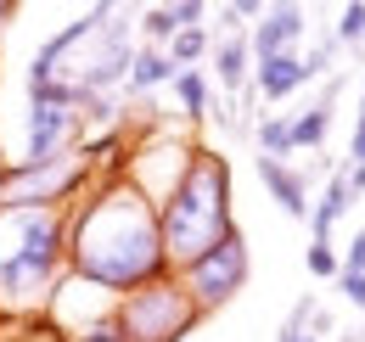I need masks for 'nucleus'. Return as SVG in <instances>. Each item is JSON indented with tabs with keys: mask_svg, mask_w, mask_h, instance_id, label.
<instances>
[{
	"mask_svg": "<svg viewBox=\"0 0 365 342\" xmlns=\"http://www.w3.org/2000/svg\"><path fill=\"white\" fill-rule=\"evenodd\" d=\"M68 152H79V113L40 101V95H23V152L6 157V163L34 169V163H56Z\"/></svg>",
	"mask_w": 365,
	"mask_h": 342,
	"instance_id": "nucleus-6",
	"label": "nucleus"
},
{
	"mask_svg": "<svg viewBox=\"0 0 365 342\" xmlns=\"http://www.w3.org/2000/svg\"><path fill=\"white\" fill-rule=\"evenodd\" d=\"M337 292L354 303V309H365V275H354V269H337Z\"/></svg>",
	"mask_w": 365,
	"mask_h": 342,
	"instance_id": "nucleus-22",
	"label": "nucleus"
},
{
	"mask_svg": "<svg viewBox=\"0 0 365 342\" xmlns=\"http://www.w3.org/2000/svg\"><path fill=\"white\" fill-rule=\"evenodd\" d=\"M163 51H169V62H175V68H197V62L214 51V40H208V28H180Z\"/></svg>",
	"mask_w": 365,
	"mask_h": 342,
	"instance_id": "nucleus-16",
	"label": "nucleus"
},
{
	"mask_svg": "<svg viewBox=\"0 0 365 342\" xmlns=\"http://www.w3.org/2000/svg\"><path fill=\"white\" fill-rule=\"evenodd\" d=\"M304 34H309V11H304V6H270L264 23L247 34V51H253V62H264V56H287V51H298Z\"/></svg>",
	"mask_w": 365,
	"mask_h": 342,
	"instance_id": "nucleus-7",
	"label": "nucleus"
},
{
	"mask_svg": "<svg viewBox=\"0 0 365 342\" xmlns=\"http://www.w3.org/2000/svg\"><path fill=\"white\" fill-rule=\"evenodd\" d=\"M354 208V191H349V174L337 169L331 180H326V197L320 202H309V230H315V242H331V224Z\"/></svg>",
	"mask_w": 365,
	"mask_h": 342,
	"instance_id": "nucleus-12",
	"label": "nucleus"
},
{
	"mask_svg": "<svg viewBox=\"0 0 365 342\" xmlns=\"http://www.w3.org/2000/svg\"><path fill=\"white\" fill-rule=\"evenodd\" d=\"M68 275L91 281L113 298H130L169 275L158 208L124 174H101L91 197L68 208Z\"/></svg>",
	"mask_w": 365,
	"mask_h": 342,
	"instance_id": "nucleus-1",
	"label": "nucleus"
},
{
	"mask_svg": "<svg viewBox=\"0 0 365 342\" xmlns=\"http://www.w3.org/2000/svg\"><path fill=\"white\" fill-rule=\"evenodd\" d=\"M354 129H365V79H360V113H354Z\"/></svg>",
	"mask_w": 365,
	"mask_h": 342,
	"instance_id": "nucleus-27",
	"label": "nucleus"
},
{
	"mask_svg": "<svg viewBox=\"0 0 365 342\" xmlns=\"http://www.w3.org/2000/svg\"><path fill=\"white\" fill-rule=\"evenodd\" d=\"M175 62H169V51H158V45H140L135 51V62H130V95H152V90H163V85H175Z\"/></svg>",
	"mask_w": 365,
	"mask_h": 342,
	"instance_id": "nucleus-11",
	"label": "nucleus"
},
{
	"mask_svg": "<svg viewBox=\"0 0 365 342\" xmlns=\"http://www.w3.org/2000/svg\"><path fill=\"white\" fill-rule=\"evenodd\" d=\"M158 230H163L169 275H180L185 264L214 253L230 230H236V219H230V163L220 152L197 146V157H191L185 180L175 185V197L158 208Z\"/></svg>",
	"mask_w": 365,
	"mask_h": 342,
	"instance_id": "nucleus-3",
	"label": "nucleus"
},
{
	"mask_svg": "<svg viewBox=\"0 0 365 342\" xmlns=\"http://www.w3.org/2000/svg\"><path fill=\"white\" fill-rule=\"evenodd\" d=\"M315 73L304 68V56L298 51H287V56H264V62H253V90L264 95V101H287V95H298V90L309 85Z\"/></svg>",
	"mask_w": 365,
	"mask_h": 342,
	"instance_id": "nucleus-8",
	"label": "nucleus"
},
{
	"mask_svg": "<svg viewBox=\"0 0 365 342\" xmlns=\"http://www.w3.org/2000/svg\"><path fill=\"white\" fill-rule=\"evenodd\" d=\"M247 275H253L247 236H242V230H230L214 253H202L197 264H185V269H180V286L191 292V303H197L202 314H214V309H225V303L247 286Z\"/></svg>",
	"mask_w": 365,
	"mask_h": 342,
	"instance_id": "nucleus-5",
	"label": "nucleus"
},
{
	"mask_svg": "<svg viewBox=\"0 0 365 342\" xmlns=\"http://www.w3.org/2000/svg\"><path fill=\"white\" fill-rule=\"evenodd\" d=\"M304 264H309V275H315V281H337V269H343V258L331 253V242H309Z\"/></svg>",
	"mask_w": 365,
	"mask_h": 342,
	"instance_id": "nucleus-19",
	"label": "nucleus"
},
{
	"mask_svg": "<svg viewBox=\"0 0 365 342\" xmlns=\"http://www.w3.org/2000/svg\"><path fill=\"white\" fill-rule=\"evenodd\" d=\"M0 342H68L51 320H11V337H0Z\"/></svg>",
	"mask_w": 365,
	"mask_h": 342,
	"instance_id": "nucleus-20",
	"label": "nucleus"
},
{
	"mask_svg": "<svg viewBox=\"0 0 365 342\" xmlns=\"http://www.w3.org/2000/svg\"><path fill=\"white\" fill-rule=\"evenodd\" d=\"M349 169H365V129H354V140H349Z\"/></svg>",
	"mask_w": 365,
	"mask_h": 342,
	"instance_id": "nucleus-24",
	"label": "nucleus"
},
{
	"mask_svg": "<svg viewBox=\"0 0 365 342\" xmlns=\"http://www.w3.org/2000/svg\"><path fill=\"white\" fill-rule=\"evenodd\" d=\"M208 314L191 303V292L180 286V275H163L152 286H140L130 298H118L113 309V326L124 342H180L202 326Z\"/></svg>",
	"mask_w": 365,
	"mask_h": 342,
	"instance_id": "nucleus-4",
	"label": "nucleus"
},
{
	"mask_svg": "<svg viewBox=\"0 0 365 342\" xmlns=\"http://www.w3.org/2000/svg\"><path fill=\"white\" fill-rule=\"evenodd\" d=\"M343 174H349V191L360 197V191H365V169H343Z\"/></svg>",
	"mask_w": 365,
	"mask_h": 342,
	"instance_id": "nucleus-26",
	"label": "nucleus"
},
{
	"mask_svg": "<svg viewBox=\"0 0 365 342\" xmlns=\"http://www.w3.org/2000/svg\"><path fill=\"white\" fill-rule=\"evenodd\" d=\"M169 90H175V101H180V113L191 118V124H202V118L214 113V85H208V73H202V68H180Z\"/></svg>",
	"mask_w": 365,
	"mask_h": 342,
	"instance_id": "nucleus-13",
	"label": "nucleus"
},
{
	"mask_svg": "<svg viewBox=\"0 0 365 342\" xmlns=\"http://www.w3.org/2000/svg\"><path fill=\"white\" fill-rule=\"evenodd\" d=\"M79 342H124V337H118V326H113V320H107V326H101V331H91V337H79Z\"/></svg>",
	"mask_w": 365,
	"mask_h": 342,
	"instance_id": "nucleus-25",
	"label": "nucleus"
},
{
	"mask_svg": "<svg viewBox=\"0 0 365 342\" xmlns=\"http://www.w3.org/2000/svg\"><path fill=\"white\" fill-rule=\"evenodd\" d=\"M6 17H17V6H11V0H0V28H6Z\"/></svg>",
	"mask_w": 365,
	"mask_h": 342,
	"instance_id": "nucleus-28",
	"label": "nucleus"
},
{
	"mask_svg": "<svg viewBox=\"0 0 365 342\" xmlns=\"http://www.w3.org/2000/svg\"><path fill=\"white\" fill-rule=\"evenodd\" d=\"M140 34H146V45H158V51H163V45L180 34L175 6H146V11H140Z\"/></svg>",
	"mask_w": 365,
	"mask_h": 342,
	"instance_id": "nucleus-17",
	"label": "nucleus"
},
{
	"mask_svg": "<svg viewBox=\"0 0 365 342\" xmlns=\"http://www.w3.org/2000/svg\"><path fill=\"white\" fill-rule=\"evenodd\" d=\"M68 275V208H0V320H46Z\"/></svg>",
	"mask_w": 365,
	"mask_h": 342,
	"instance_id": "nucleus-2",
	"label": "nucleus"
},
{
	"mask_svg": "<svg viewBox=\"0 0 365 342\" xmlns=\"http://www.w3.org/2000/svg\"><path fill=\"white\" fill-rule=\"evenodd\" d=\"M259 157H292V118L287 113H264L259 118Z\"/></svg>",
	"mask_w": 365,
	"mask_h": 342,
	"instance_id": "nucleus-15",
	"label": "nucleus"
},
{
	"mask_svg": "<svg viewBox=\"0 0 365 342\" xmlns=\"http://www.w3.org/2000/svg\"><path fill=\"white\" fill-rule=\"evenodd\" d=\"M343 269L365 275V230H354V242H349V253H343Z\"/></svg>",
	"mask_w": 365,
	"mask_h": 342,
	"instance_id": "nucleus-23",
	"label": "nucleus"
},
{
	"mask_svg": "<svg viewBox=\"0 0 365 342\" xmlns=\"http://www.w3.org/2000/svg\"><path fill=\"white\" fill-rule=\"evenodd\" d=\"M337 342H354V337H337Z\"/></svg>",
	"mask_w": 365,
	"mask_h": 342,
	"instance_id": "nucleus-29",
	"label": "nucleus"
},
{
	"mask_svg": "<svg viewBox=\"0 0 365 342\" xmlns=\"http://www.w3.org/2000/svg\"><path fill=\"white\" fill-rule=\"evenodd\" d=\"M0 157H6V152H0ZM0 169H6V163H0Z\"/></svg>",
	"mask_w": 365,
	"mask_h": 342,
	"instance_id": "nucleus-30",
	"label": "nucleus"
},
{
	"mask_svg": "<svg viewBox=\"0 0 365 342\" xmlns=\"http://www.w3.org/2000/svg\"><path fill=\"white\" fill-rule=\"evenodd\" d=\"M331 40H337V45H360V40H365V0H349V6L337 11Z\"/></svg>",
	"mask_w": 365,
	"mask_h": 342,
	"instance_id": "nucleus-18",
	"label": "nucleus"
},
{
	"mask_svg": "<svg viewBox=\"0 0 365 342\" xmlns=\"http://www.w3.org/2000/svg\"><path fill=\"white\" fill-rule=\"evenodd\" d=\"M208 56H214V73H220V85H225V90H242V85H247V68H253L247 34H225Z\"/></svg>",
	"mask_w": 365,
	"mask_h": 342,
	"instance_id": "nucleus-14",
	"label": "nucleus"
},
{
	"mask_svg": "<svg viewBox=\"0 0 365 342\" xmlns=\"http://www.w3.org/2000/svg\"><path fill=\"white\" fill-rule=\"evenodd\" d=\"M304 320H315V298L298 303V314L281 326V342H320V331H304Z\"/></svg>",
	"mask_w": 365,
	"mask_h": 342,
	"instance_id": "nucleus-21",
	"label": "nucleus"
},
{
	"mask_svg": "<svg viewBox=\"0 0 365 342\" xmlns=\"http://www.w3.org/2000/svg\"><path fill=\"white\" fill-rule=\"evenodd\" d=\"M259 180H264V191L281 202V214L309 219V180L292 169V163H281V157H259Z\"/></svg>",
	"mask_w": 365,
	"mask_h": 342,
	"instance_id": "nucleus-9",
	"label": "nucleus"
},
{
	"mask_svg": "<svg viewBox=\"0 0 365 342\" xmlns=\"http://www.w3.org/2000/svg\"><path fill=\"white\" fill-rule=\"evenodd\" d=\"M337 90H343V79H331V85L320 90L315 107L292 118V152H320V146H326V135H331V101H337Z\"/></svg>",
	"mask_w": 365,
	"mask_h": 342,
	"instance_id": "nucleus-10",
	"label": "nucleus"
}]
</instances>
